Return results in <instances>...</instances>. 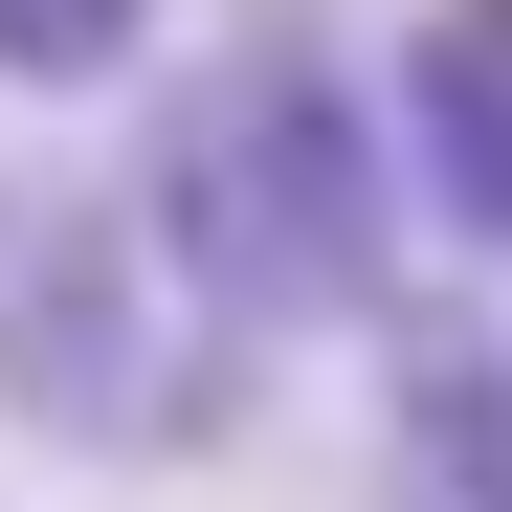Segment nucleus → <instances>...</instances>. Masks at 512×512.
Listing matches in <instances>:
<instances>
[{
  "mask_svg": "<svg viewBox=\"0 0 512 512\" xmlns=\"http://www.w3.org/2000/svg\"><path fill=\"white\" fill-rule=\"evenodd\" d=\"M156 45V0H0V90H112Z\"/></svg>",
  "mask_w": 512,
  "mask_h": 512,
  "instance_id": "39448f33",
  "label": "nucleus"
},
{
  "mask_svg": "<svg viewBox=\"0 0 512 512\" xmlns=\"http://www.w3.org/2000/svg\"><path fill=\"white\" fill-rule=\"evenodd\" d=\"M401 179H423V223L512 245V0H446L401 45Z\"/></svg>",
  "mask_w": 512,
  "mask_h": 512,
  "instance_id": "7ed1b4c3",
  "label": "nucleus"
},
{
  "mask_svg": "<svg viewBox=\"0 0 512 512\" xmlns=\"http://www.w3.org/2000/svg\"><path fill=\"white\" fill-rule=\"evenodd\" d=\"M245 334L201 268H179V223H156V179H45V156H0V401L67 423V446H112V468H179L245 423Z\"/></svg>",
  "mask_w": 512,
  "mask_h": 512,
  "instance_id": "f257e3e1",
  "label": "nucleus"
},
{
  "mask_svg": "<svg viewBox=\"0 0 512 512\" xmlns=\"http://www.w3.org/2000/svg\"><path fill=\"white\" fill-rule=\"evenodd\" d=\"M156 223L245 334H357L401 268V179H379V112L334 90V45H223L179 112H156Z\"/></svg>",
  "mask_w": 512,
  "mask_h": 512,
  "instance_id": "f03ea898",
  "label": "nucleus"
},
{
  "mask_svg": "<svg viewBox=\"0 0 512 512\" xmlns=\"http://www.w3.org/2000/svg\"><path fill=\"white\" fill-rule=\"evenodd\" d=\"M401 512H512V357L401 379Z\"/></svg>",
  "mask_w": 512,
  "mask_h": 512,
  "instance_id": "20e7f679",
  "label": "nucleus"
}]
</instances>
